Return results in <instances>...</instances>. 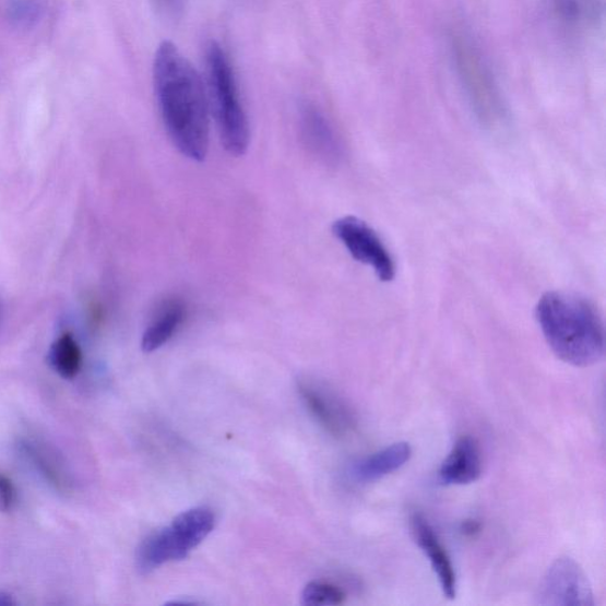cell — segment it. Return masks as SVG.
Returning <instances> with one entry per match:
<instances>
[{"mask_svg": "<svg viewBox=\"0 0 606 606\" xmlns=\"http://www.w3.org/2000/svg\"><path fill=\"white\" fill-rule=\"evenodd\" d=\"M153 83L168 136L182 156L202 163L209 151L206 90L191 62L171 41L154 56Z\"/></svg>", "mask_w": 606, "mask_h": 606, "instance_id": "cell-1", "label": "cell"}, {"mask_svg": "<svg viewBox=\"0 0 606 606\" xmlns=\"http://www.w3.org/2000/svg\"><path fill=\"white\" fill-rule=\"evenodd\" d=\"M535 318L549 348L561 361L589 368L604 357L605 332L597 308L580 295L544 294Z\"/></svg>", "mask_w": 606, "mask_h": 606, "instance_id": "cell-2", "label": "cell"}, {"mask_svg": "<svg viewBox=\"0 0 606 606\" xmlns=\"http://www.w3.org/2000/svg\"><path fill=\"white\" fill-rule=\"evenodd\" d=\"M206 95L215 117L221 143L234 157L245 156L250 126L229 56L215 40L205 49Z\"/></svg>", "mask_w": 606, "mask_h": 606, "instance_id": "cell-3", "label": "cell"}, {"mask_svg": "<svg viewBox=\"0 0 606 606\" xmlns=\"http://www.w3.org/2000/svg\"><path fill=\"white\" fill-rule=\"evenodd\" d=\"M450 40L460 81L476 118L490 130L499 129L506 121V110L482 52L461 32L451 35Z\"/></svg>", "mask_w": 606, "mask_h": 606, "instance_id": "cell-4", "label": "cell"}, {"mask_svg": "<svg viewBox=\"0 0 606 606\" xmlns=\"http://www.w3.org/2000/svg\"><path fill=\"white\" fill-rule=\"evenodd\" d=\"M332 231L349 256L371 266L380 281L390 282L396 276V263L390 250L368 223L355 216H346L333 223Z\"/></svg>", "mask_w": 606, "mask_h": 606, "instance_id": "cell-5", "label": "cell"}, {"mask_svg": "<svg viewBox=\"0 0 606 606\" xmlns=\"http://www.w3.org/2000/svg\"><path fill=\"white\" fill-rule=\"evenodd\" d=\"M537 603L545 606H595V594L583 568L570 557L552 562L543 577Z\"/></svg>", "mask_w": 606, "mask_h": 606, "instance_id": "cell-6", "label": "cell"}, {"mask_svg": "<svg viewBox=\"0 0 606 606\" xmlns=\"http://www.w3.org/2000/svg\"><path fill=\"white\" fill-rule=\"evenodd\" d=\"M412 530L416 544L428 558L437 580H439L444 597L455 599L458 595L456 571L439 535L428 519L419 513H415L412 518Z\"/></svg>", "mask_w": 606, "mask_h": 606, "instance_id": "cell-7", "label": "cell"}, {"mask_svg": "<svg viewBox=\"0 0 606 606\" xmlns=\"http://www.w3.org/2000/svg\"><path fill=\"white\" fill-rule=\"evenodd\" d=\"M300 393L309 411L331 433L344 436L355 429V416L334 393L312 383H301Z\"/></svg>", "mask_w": 606, "mask_h": 606, "instance_id": "cell-8", "label": "cell"}, {"mask_svg": "<svg viewBox=\"0 0 606 606\" xmlns=\"http://www.w3.org/2000/svg\"><path fill=\"white\" fill-rule=\"evenodd\" d=\"M483 474L482 450L471 436H463L451 449L440 468V480L445 486L471 485Z\"/></svg>", "mask_w": 606, "mask_h": 606, "instance_id": "cell-9", "label": "cell"}, {"mask_svg": "<svg viewBox=\"0 0 606 606\" xmlns=\"http://www.w3.org/2000/svg\"><path fill=\"white\" fill-rule=\"evenodd\" d=\"M301 133L305 143L317 156L328 163H334L342 157V146L333 127L312 105H306L300 112Z\"/></svg>", "mask_w": 606, "mask_h": 606, "instance_id": "cell-10", "label": "cell"}, {"mask_svg": "<svg viewBox=\"0 0 606 606\" xmlns=\"http://www.w3.org/2000/svg\"><path fill=\"white\" fill-rule=\"evenodd\" d=\"M413 456V448L407 442L393 443L378 453L355 464L352 475L359 483H373L400 471Z\"/></svg>", "mask_w": 606, "mask_h": 606, "instance_id": "cell-11", "label": "cell"}, {"mask_svg": "<svg viewBox=\"0 0 606 606\" xmlns=\"http://www.w3.org/2000/svg\"><path fill=\"white\" fill-rule=\"evenodd\" d=\"M188 313V308L185 301L178 298H173L164 301L157 308L156 316L153 317L148 328L146 329L143 341H141V348L146 354L159 349L164 346L178 329L185 322Z\"/></svg>", "mask_w": 606, "mask_h": 606, "instance_id": "cell-12", "label": "cell"}, {"mask_svg": "<svg viewBox=\"0 0 606 606\" xmlns=\"http://www.w3.org/2000/svg\"><path fill=\"white\" fill-rule=\"evenodd\" d=\"M189 554V549L178 539L173 528L167 527L151 535L140 546L136 563L141 572H150L167 561L186 559Z\"/></svg>", "mask_w": 606, "mask_h": 606, "instance_id": "cell-13", "label": "cell"}, {"mask_svg": "<svg viewBox=\"0 0 606 606\" xmlns=\"http://www.w3.org/2000/svg\"><path fill=\"white\" fill-rule=\"evenodd\" d=\"M17 448L25 461L48 485L61 492L69 490V478L59 460L49 450L32 441H21Z\"/></svg>", "mask_w": 606, "mask_h": 606, "instance_id": "cell-14", "label": "cell"}, {"mask_svg": "<svg viewBox=\"0 0 606 606\" xmlns=\"http://www.w3.org/2000/svg\"><path fill=\"white\" fill-rule=\"evenodd\" d=\"M178 539L191 551L199 546L215 527V515L205 507L182 512L170 526Z\"/></svg>", "mask_w": 606, "mask_h": 606, "instance_id": "cell-15", "label": "cell"}, {"mask_svg": "<svg viewBox=\"0 0 606 606\" xmlns=\"http://www.w3.org/2000/svg\"><path fill=\"white\" fill-rule=\"evenodd\" d=\"M51 368L64 379H72L81 370L82 350L72 334H63L49 352Z\"/></svg>", "mask_w": 606, "mask_h": 606, "instance_id": "cell-16", "label": "cell"}, {"mask_svg": "<svg viewBox=\"0 0 606 606\" xmlns=\"http://www.w3.org/2000/svg\"><path fill=\"white\" fill-rule=\"evenodd\" d=\"M346 596L344 591L337 586L326 583H309L302 592L305 605H340Z\"/></svg>", "mask_w": 606, "mask_h": 606, "instance_id": "cell-17", "label": "cell"}, {"mask_svg": "<svg viewBox=\"0 0 606 606\" xmlns=\"http://www.w3.org/2000/svg\"><path fill=\"white\" fill-rule=\"evenodd\" d=\"M17 500L15 485L10 478L0 474V512L8 513L13 510Z\"/></svg>", "mask_w": 606, "mask_h": 606, "instance_id": "cell-18", "label": "cell"}, {"mask_svg": "<svg viewBox=\"0 0 606 606\" xmlns=\"http://www.w3.org/2000/svg\"><path fill=\"white\" fill-rule=\"evenodd\" d=\"M154 8L166 20H176L186 7V0H153Z\"/></svg>", "mask_w": 606, "mask_h": 606, "instance_id": "cell-19", "label": "cell"}, {"mask_svg": "<svg viewBox=\"0 0 606 606\" xmlns=\"http://www.w3.org/2000/svg\"><path fill=\"white\" fill-rule=\"evenodd\" d=\"M482 526L480 524L477 523V521H466V523L463 524L462 531L464 534L467 535H474L476 534L478 531H480Z\"/></svg>", "mask_w": 606, "mask_h": 606, "instance_id": "cell-20", "label": "cell"}, {"mask_svg": "<svg viewBox=\"0 0 606 606\" xmlns=\"http://www.w3.org/2000/svg\"><path fill=\"white\" fill-rule=\"evenodd\" d=\"M16 602L8 592L0 591V606L15 605Z\"/></svg>", "mask_w": 606, "mask_h": 606, "instance_id": "cell-21", "label": "cell"}, {"mask_svg": "<svg viewBox=\"0 0 606 606\" xmlns=\"http://www.w3.org/2000/svg\"><path fill=\"white\" fill-rule=\"evenodd\" d=\"M0 320H2V312H0Z\"/></svg>", "mask_w": 606, "mask_h": 606, "instance_id": "cell-22", "label": "cell"}]
</instances>
